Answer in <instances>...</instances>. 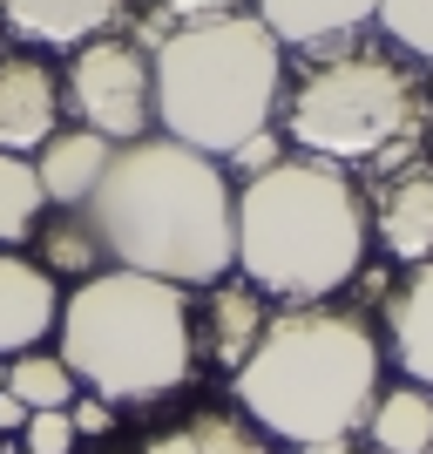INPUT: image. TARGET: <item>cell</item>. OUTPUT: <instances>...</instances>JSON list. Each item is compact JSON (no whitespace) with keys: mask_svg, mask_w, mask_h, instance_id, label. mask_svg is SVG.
Listing matches in <instances>:
<instances>
[{"mask_svg":"<svg viewBox=\"0 0 433 454\" xmlns=\"http://www.w3.org/2000/svg\"><path fill=\"white\" fill-rule=\"evenodd\" d=\"M81 217L95 224L109 265L143 278L204 292L237 271V184L217 156L170 136L122 143Z\"/></svg>","mask_w":433,"mask_h":454,"instance_id":"1","label":"cell"},{"mask_svg":"<svg viewBox=\"0 0 433 454\" xmlns=\"http://www.w3.org/2000/svg\"><path fill=\"white\" fill-rule=\"evenodd\" d=\"M230 394L271 441H352L379 400V340L345 305L271 312L258 353L230 373Z\"/></svg>","mask_w":433,"mask_h":454,"instance_id":"2","label":"cell"},{"mask_svg":"<svg viewBox=\"0 0 433 454\" xmlns=\"http://www.w3.org/2000/svg\"><path fill=\"white\" fill-rule=\"evenodd\" d=\"M373 245L366 197L339 163L284 156L237 184V278L264 299L319 305L359 278Z\"/></svg>","mask_w":433,"mask_h":454,"instance_id":"3","label":"cell"},{"mask_svg":"<svg viewBox=\"0 0 433 454\" xmlns=\"http://www.w3.org/2000/svg\"><path fill=\"white\" fill-rule=\"evenodd\" d=\"M156 129L224 163L237 143L271 129L284 102V48L258 14L189 20L150 48Z\"/></svg>","mask_w":433,"mask_h":454,"instance_id":"4","label":"cell"},{"mask_svg":"<svg viewBox=\"0 0 433 454\" xmlns=\"http://www.w3.org/2000/svg\"><path fill=\"white\" fill-rule=\"evenodd\" d=\"M55 353L102 400H163L197 373L189 292L143 271H95L61 299Z\"/></svg>","mask_w":433,"mask_h":454,"instance_id":"5","label":"cell"},{"mask_svg":"<svg viewBox=\"0 0 433 454\" xmlns=\"http://www.w3.org/2000/svg\"><path fill=\"white\" fill-rule=\"evenodd\" d=\"M427 122V89L399 55L386 48H352L339 41L319 55L298 82H284L278 102V136L298 143L319 163H379L386 150L420 143Z\"/></svg>","mask_w":433,"mask_h":454,"instance_id":"6","label":"cell"},{"mask_svg":"<svg viewBox=\"0 0 433 454\" xmlns=\"http://www.w3.org/2000/svg\"><path fill=\"white\" fill-rule=\"evenodd\" d=\"M61 102L81 115V129L122 143L156 136V68L150 48L135 35H95L75 48L68 75H61Z\"/></svg>","mask_w":433,"mask_h":454,"instance_id":"7","label":"cell"},{"mask_svg":"<svg viewBox=\"0 0 433 454\" xmlns=\"http://www.w3.org/2000/svg\"><path fill=\"white\" fill-rule=\"evenodd\" d=\"M366 224L399 265H427L433 258V156H414L399 170H379L366 197Z\"/></svg>","mask_w":433,"mask_h":454,"instance_id":"8","label":"cell"},{"mask_svg":"<svg viewBox=\"0 0 433 454\" xmlns=\"http://www.w3.org/2000/svg\"><path fill=\"white\" fill-rule=\"evenodd\" d=\"M61 75L41 55H0V150L35 156L61 129Z\"/></svg>","mask_w":433,"mask_h":454,"instance_id":"9","label":"cell"},{"mask_svg":"<svg viewBox=\"0 0 433 454\" xmlns=\"http://www.w3.org/2000/svg\"><path fill=\"white\" fill-rule=\"evenodd\" d=\"M264 325H271V305H264L258 285H244V278H217V285H204V305L189 312V340H197V360L224 366V373H237V366L258 353Z\"/></svg>","mask_w":433,"mask_h":454,"instance_id":"10","label":"cell"},{"mask_svg":"<svg viewBox=\"0 0 433 454\" xmlns=\"http://www.w3.org/2000/svg\"><path fill=\"white\" fill-rule=\"evenodd\" d=\"M61 278L27 251H0V353H35L61 325Z\"/></svg>","mask_w":433,"mask_h":454,"instance_id":"11","label":"cell"},{"mask_svg":"<svg viewBox=\"0 0 433 454\" xmlns=\"http://www.w3.org/2000/svg\"><path fill=\"white\" fill-rule=\"evenodd\" d=\"M129 0H0V27L27 48H81L95 35H115Z\"/></svg>","mask_w":433,"mask_h":454,"instance_id":"12","label":"cell"},{"mask_svg":"<svg viewBox=\"0 0 433 454\" xmlns=\"http://www.w3.org/2000/svg\"><path fill=\"white\" fill-rule=\"evenodd\" d=\"M115 163V143L95 129H55L48 143L35 150V176L48 190V210H89V197L102 190Z\"/></svg>","mask_w":433,"mask_h":454,"instance_id":"13","label":"cell"},{"mask_svg":"<svg viewBox=\"0 0 433 454\" xmlns=\"http://www.w3.org/2000/svg\"><path fill=\"white\" fill-rule=\"evenodd\" d=\"M258 20L278 35V48H339L366 20H379V0H258Z\"/></svg>","mask_w":433,"mask_h":454,"instance_id":"14","label":"cell"},{"mask_svg":"<svg viewBox=\"0 0 433 454\" xmlns=\"http://www.w3.org/2000/svg\"><path fill=\"white\" fill-rule=\"evenodd\" d=\"M386 346H393L399 373L433 394V258L406 265L399 292L386 299Z\"/></svg>","mask_w":433,"mask_h":454,"instance_id":"15","label":"cell"},{"mask_svg":"<svg viewBox=\"0 0 433 454\" xmlns=\"http://www.w3.org/2000/svg\"><path fill=\"white\" fill-rule=\"evenodd\" d=\"M143 454H271V434L230 407H189L170 427H156Z\"/></svg>","mask_w":433,"mask_h":454,"instance_id":"16","label":"cell"},{"mask_svg":"<svg viewBox=\"0 0 433 454\" xmlns=\"http://www.w3.org/2000/svg\"><path fill=\"white\" fill-rule=\"evenodd\" d=\"M366 434H373L379 454H433V394L414 380L379 394L373 414H366Z\"/></svg>","mask_w":433,"mask_h":454,"instance_id":"17","label":"cell"},{"mask_svg":"<svg viewBox=\"0 0 433 454\" xmlns=\"http://www.w3.org/2000/svg\"><path fill=\"white\" fill-rule=\"evenodd\" d=\"M35 258L55 271V278H75V285H89L95 271H109V251H102V238H95V224L81 210H55V217L35 231Z\"/></svg>","mask_w":433,"mask_h":454,"instance_id":"18","label":"cell"},{"mask_svg":"<svg viewBox=\"0 0 433 454\" xmlns=\"http://www.w3.org/2000/svg\"><path fill=\"white\" fill-rule=\"evenodd\" d=\"M48 224V190L35 176V156L0 150V251L35 245V231Z\"/></svg>","mask_w":433,"mask_h":454,"instance_id":"19","label":"cell"},{"mask_svg":"<svg viewBox=\"0 0 433 454\" xmlns=\"http://www.w3.org/2000/svg\"><path fill=\"white\" fill-rule=\"evenodd\" d=\"M7 394H20L27 400V407H75L81 400V380L68 373V360H61V353H14V360H7Z\"/></svg>","mask_w":433,"mask_h":454,"instance_id":"20","label":"cell"},{"mask_svg":"<svg viewBox=\"0 0 433 454\" xmlns=\"http://www.w3.org/2000/svg\"><path fill=\"white\" fill-rule=\"evenodd\" d=\"M217 14H244V0H143L135 41L156 48L163 35H176V27H189V20H217Z\"/></svg>","mask_w":433,"mask_h":454,"instance_id":"21","label":"cell"},{"mask_svg":"<svg viewBox=\"0 0 433 454\" xmlns=\"http://www.w3.org/2000/svg\"><path fill=\"white\" fill-rule=\"evenodd\" d=\"M379 27L393 48L433 61V0H379Z\"/></svg>","mask_w":433,"mask_h":454,"instance_id":"22","label":"cell"},{"mask_svg":"<svg viewBox=\"0 0 433 454\" xmlns=\"http://www.w3.org/2000/svg\"><path fill=\"white\" fill-rule=\"evenodd\" d=\"M75 420H68V407H41V414H27V427H20V454H75Z\"/></svg>","mask_w":433,"mask_h":454,"instance_id":"23","label":"cell"},{"mask_svg":"<svg viewBox=\"0 0 433 454\" xmlns=\"http://www.w3.org/2000/svg\"><path fill=\"white\" fill-rule=\"evenodd\" d=\"M271 163H284V136H278V129H258L251 143H237V150L224 156L230 176H264Z\"/></svg>","mask_w":433,"mask_h":454,"instance_id":"24","label":"cell"},{"mask_svg":"<svg viewBox=\"0 0 433 454\" xmlns=\"http://www.w3.org/2000/svg\"><path fill=\"white\" fill-rule=\"evenodd\" d=\"M68 420H75V434H81V441H109V434H115V400L81 394L75 407H68Z\"/></svg>","mask_w":433,"mask_h":454,"instance_id":"25","label":"cell"},{"mask_svg":"<svg viewBox=\"0 0 433 454\" xmlns=\"http://www.w3.org/2000/svg\"><path fill=\"white\" fill-rule=\"evenodd\" d=\"M27 414H35V407H27L20 394H7V387H0V434H20V427H27Z\"/></svg>","mask_w":433,"mask_h":454,"instance_id":"26","label":"cell"},{"mask_svg":"<svg viewBox=\"0 0 433 454\" xmlns=\"http://www.w3.org/2000/svg\"><path fill=\"white\" fill-rule=\"evenodd\" d=\"M298 454H359L352 441H312V448H298Z\"/></svg>","mask_w":433,"mask_h":454,"instance_id":"27","label":"cell"},{"mask_svg":"<svg viewBox=\"0 0 433 454\" xmlns=\"http://www.w3.org/2000/svg\"><path fill=\"white\" fill-rule=\"evenodd\" d=\"M102 454H143V448H102Z\"/></svg>","mask_w":433,"mask_h":454,"instance_id":"28","label":"cell"},{"mask_svg":"<svg viewBox=\"0 0 433 454\" xmlns=\"http://www.w3.org/2000/svg\"><path fill=\"white\" fill-rule=\"evenodd\" d=\"M0 387H7V366H0Z\"/></svg>","mask_w":433,"mask_h":454,"instance_id":"29","label":"cell"}]
</instances>
